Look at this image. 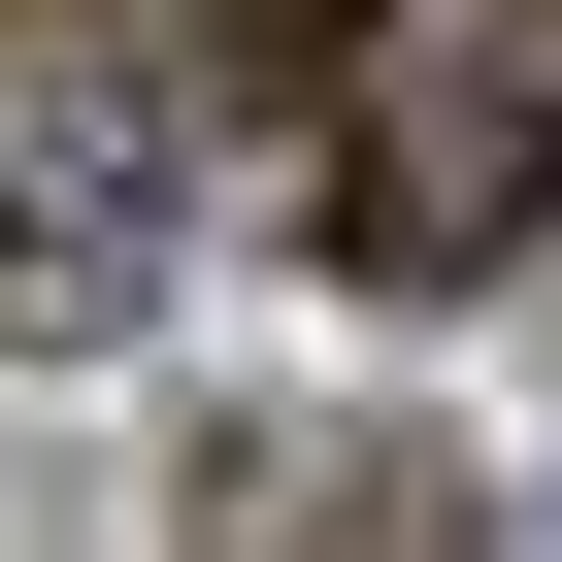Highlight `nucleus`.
<instances>
[{
  "mask_svg": "<svg viewBox=\"0 0 562 562\" xmlns=\"http://www.w3.org/2000/svg\"><path fill=\"white\" fill-rule=\"evenodd\" d=\"M199 562H496L430 430H199Z\"/></svg>",
  "mask_w": 562,
  "mask_h": 562,
  "instance_id": "2",
  "label": "nucleus"
},
{
  "mask_svg": "<svg viewBox=\"0 0 562 562\" xmlns=\"http://www.w3.org/2000/svg\"><path fill=\"white\" fill-rule=\"evenodd\" d=\"M364 34H397V0H199V67H232V100H331Z\"/></svg>",
  "mask_w": 562,
  "mask_h": 562,
  "instance_id": "4",
  "label": "nucleus"
},
{
  "mask_svg": "<svg viewBox=\"0 0 562 562\" xmlns=\"http://www.w3.org/2000/svg\"><path fill=\"white\" fill-rule=\"evenodd\" d=\"M299 232L364 299H463V265L562 232V0H397V34L299 100Z\"/></svg>",
  "mask_w": 562,
  "mask_h": 562,
  "instance_id": "1",
  "label": "nucleus"
},
{
  "mask_svg": "<svg viewBox=\"0 0 562 562\" xmlns=\"http://www.w3.org/2000/svg\"><path fill=\"white\" fill-rule=\"evenodd\" d=\"M133 232H166L133 100H0V299H34V331H100V299H133Z\"/></svg>",
  "mask_w": 562,
  "mask_h": 562,
  "instance_id": "3",
  "label": "nucleus"
}]
</instances>
